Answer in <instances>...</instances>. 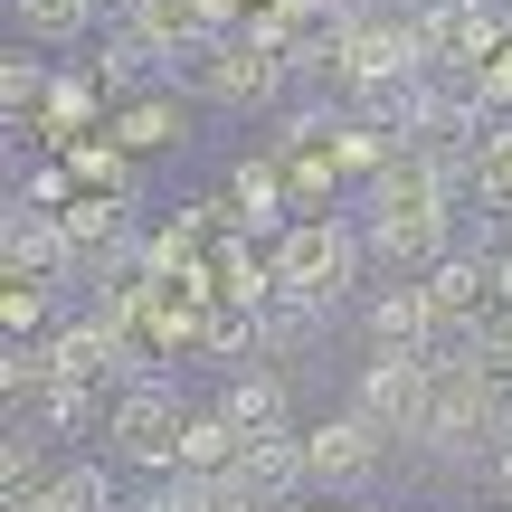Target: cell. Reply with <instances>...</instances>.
<instances>
[{"instance_id": "6da1fadb", "label": "cell", "mask_w": 512, "mask_h": 512, "mask_svg": "<svg viewBox=\"0 0 512 512\" xmlns=\"http://www.w3.org/2000/svg\"><path fill=\"white\" fill-rule=\"evenodd\" d=\"M456 200H465V190L446 181L427 152L399 143V162L370 181V228H361L370 256H389L399 275H427L437 256H456Z\"/></svg>"}, {"instance_id": "7a4b0ae2", "label": "cell", "mask_w": 512, "mask_h": 512, "mask_svg": "<svg viewBox=\"0 0 512 512\" xmlns=\"http://www.w3.org/2000/svg\"><path fill=\"white\" fill-rule=\"evenodd\" d=\"M190 67V95H209V105H275V95L294 86V57L285 48H266V38H247V29H228V38H209L200 57H181Z\"/></svg>"}, {"instance_id": "3957f363", "label": "cell", "mask_w": 512, "mask_h": 512, "mask_svg": "<svg viewBox=\"0 0 512 512\" xmlns=\"http://www.w3.org/2000/svg\"><path fill=\"white\" fill-rule=\"evenodd\" d=\"M361 247L370 238H351V228H332V219H294V228H275V275L332 304V294L361 275Z\"/></svg>"}, {"instance_id": "277c9868", "label": "cell", "mask_w": 512, "mask_h": 512, "mask_svg": "<svg viewBox=\"0 0 512 512\" xmlns=\"http://www.w3.org/2000/svg\"><path fill=\"white\" fill-rule=\"evenodd\" d=\"M427 380H437L427 351H370L361 380H351V408H370L389 437H418L427 427Z\"/></svg>"}, {"instance_id": "5b68a950", "label": "cell", "mask_w": 512, "mask_h": 512, "mask_svg": "<svg viewBox=\"0 0 512 512\" xmlns=\"http://www.w3.org/2000/svg\"><path fill=\"white\" fill-rule=\"evenodd\" d=\"M503 19L494 0H427L418 10V38H427V67H456V76H475L484 57L503 48Z\"/></svg>"}, {"instance_id": "8992f818", "label": "cell", "mask_w": 512, "mask_h": 512, "mask_svg": "<svg viewBox=\"0 0 512 512\" xmlns=\"http://www.w3.org/2000/svg\"><path fill=\"white\" fill-rule=\"evenodd\" d=\"M105 437H114V456H124V465H181L190 418L171 408V389H124L114 418H105Z\"/></svg>"}, {"instance_id": "52a82bcc", "label": "cell", "mask_w": 512, "mask_h": 512, "mask_svg": "<svg viewBox=\"0 0 512 512\" xmlns=\"http://www.w3.org/2000/svg\"><path fill=\"white\" fill-rule=\"evenodd\" d=\"M380 446H389V427L370 418V408H342V418H323V427L304 437L313 484H370V475H380Z\"/></svg>"}, {"instance_id": "ba28073f", "label": "cell", "mask_w": 512, "mask_h": 512, "mask_svg": "<svg viewBox=\"0 0 512 512\" xmlns=\"http://www.w3.org/2000/svg\"><path fill=\"white\" fill-rule=\"evenodd\" d=\"M48 361H57V380L105 389V380H124V370H133V342H124V323H67L48 342Z\"/></svg>"}, {"instance_id": "9c48e42d", "label": "cell", "mask_w": 512, "mask_h": 512, "mask_svg": "<svg viewBox=\"0 0 512 512\" xmlns=\"http://www.w3.org/2000/svg\"><path fill=\"white\" fill-rule=\"evenodd\" d=\"M0 256H10V275H67L76 266V238H67V219L57 209H10V228H0Z\"/></svg>"}, {"instance_id": "30bf717a", "label": "cell", "mask_w": 512, "mask_h": 512, "mask_svg": "<svg viewBox=\"0 0 512 512\" xmlns=\"http://www.w3.org/2000/svg\"><path fill=\"white\" fill-rule=\"evenodd\" d=\"M427 304H437V323H456V332L484 323V304H494V256H484V247L475 256H465V247L437 256V266H427Z\"/></svg>"}, {"instance_id": "8fae6325", "label": "cell", "mask_w": 512, "mask_h": 512, "mask_svg": "<svg viewBox=\"0 0 512 512\" xmlns=\"http://www.w3.org/2000/svg\"><path fill=\"white\" fill-rule=\"evenodd\" d=\"M370 342H380V351H427V342H437L427 275H399V285H380V294H370Z\"/></svg>"}, {"instance_id": "7c38bea8", "label": "cell", "mask_w": 512, "mask_h": 512, "mask_svg": "<svg viewBox=\"0 0 512 512\" xmlns=\"http://www.w3.org/2000/svg\"><path fill=\"white\" fill-rule=\"evenodd\" d=\"M304 475H313V456H304V437H285V427H275V437H247V456H238V484L256 503H285Z\"/></svg>"}, {"instance_id": "4fadbf2b", "label": "cell", "mask_w": 512, "mask_h": 512, "mask_svg": "<svg viewBox=\"0 0 512 512\" xmlns=\"http://www.w3.org/2000/svg\"><path fill=\"white\" fill-rule=\"evenodd\" d=\"M114 143L124 152H181L190 143V105L181 95H133V105H114Z\"/></svg>"}, {"instance_id": "5bb4252c", "label": "cell", "mask_w": 512, "mask_h": 512, "mask_svg": "<svg viewBox=\"0 0 512 512\" xmlns=\"http://www.w3.org/2000/svg\"><path fill=\"white\" fill-rule=\"evenodd\" d=\"M323 294H304V285H285V275H275V294H266V304H256V342H266V351H304L313 342V332H323Z\"/></svg>"}, {"instance_id": "9a60e30c", "label": "cell", "mask_w": 512, "mask_h": 512, "mask_svg": "<svg viewBox=\"0 0 512 512\" xmlns=\"http://www.w3.org/2000/svg\"><path fill=\"white\" fill-rule=\"evenodd\" d=\"M238 456H247V427L228 408H200L181 437V475H238Z\"/></svg>"}, {"instance_id": "2e32d148", "label": "cell", "mask_w": 512, "mask_h": 512, "mask_svg": "<svg viewBox=\"0 0 512 512\" xmlns=\"http://www.w3.org/2000/svg\"><path fill=\"white\" fill-rule=\"evenodd\" d=\"M95 10H105V0H10V19H19L29 48H76V38L95 29Z\"/></svg>"}, {"instance_id": "e0dca14e", "label": "cell", "mask_w": 512, "mask_h": 512, "mask_svg": "<svg viewBox=\"0 0 512 512\" xmlns=\"http://www.w3.org/2000/svg\"><path fill=\"white\" fill-rule=\"evenodd\" d=\"M228 219H247V228H275L285 219V200H294V181H285V162H238L228 171Z\"/></svg>"}, {"instance_id": "ac0fdd59", "label": "cell", "mask_w": 512, "mask_h": 512, "mask_svg": "<svg viewBox=\"0 0 512 512\" xmlns=\"http://www.w3.org/2000/svg\"><path fill=\"white\" fill-rule=\"evenodd\" d=\"M57 219H67L76 256H105V247H124V190H86V200H67Z\"/></svg>"}, {"instance_id": "d6986e66", "label": "cell", "mask_w": 512, "mask_h": 512, "mask_svg": "<svg viewBox=\"0 0 512 512\" xmlns=\"http://www.w3.org/2000/svg\"><path fill=\"white\" fill-rule=\"evenodd\" d=\"M219 408H228V418L247 427V437H275V427H285V389H275L266 370H238V380H228V399H219Z\"/></svg>"}, {"instance_id": "ffe728a7", "label": "cell", "mask_w": 512, "mask_h": 512, "mask_svg": "<svg viewBox=\"0 0 512 512\" xmlns=\"http://www.w3.org/2000/svg\"><path fill=\"white\" fill-rule=\"evenodd\" d=\"M38 105H48V67H38L29 48H10L0 57V114H10V124H38Z\"/></svg>"}, {"instance_id": "44dd1931", "label": "cell", "mask_w": 512, "mask_h": 512, "mask_svg": "<svg viewBox=\"0 0 512 512\" xmlns=\"http://www.w3.org/2000/svg\"><path fill=\"white\" fill-rule=\"evenodd\" d=\"M38 503L48 512H114V484H105V465H76V475L38 484Z\"/></svg>"}, {"instance_id": "7402d4cb", "label": "cell", "mask_w": 512, "mask_h": 512, "mask_svg": "<svg viewBox=\"0 0 512 512\" xmlns=\"http://www.w3.org/2000/svg\"><path fill=\"white\" fill-rule=\"evenodd\" d=\"M67 171L86 190H124V143H114V133H95V143L76 133V143H67Z\"/></svg>"}, {"instance_id": "603a6c76", "label": "cell", "mask_w": 512, "mask_h": 512, "mask_svg": "<svg viewBox=\"0 0 512 512\" xmlns=\"http://www.w3.org/2000/svg\"><path fill=\"white\" fill-rule=\"evenodd\" d=\"M38 313H48V275H10V285H0V332H38Z\"/></svg>"}, {"instance_id": "cb8c5ba5", "label": "cell", "mask_w": 512, "mask_h": 512, "mask_svg": "<svg viewBox=\"0 0 512 512\" xmlns=\"http://www.w3.org/2000/svg\"><path fill=\"white\" fill-rule=\"evenodd\" d=\"M475 190H484L494 209H512V114L494 124V143H484V171H475Z\"/></svg>"}, {"instance_id": "d4e9b609", "label": "cell", "mask_w": 512, "mask_h": 512, "mask_svg": "<svg viewBox=\"0 0 512 512\" xmlns=\"http://www.w3.org/2000/svg\"><path fill=\"white\" fill-rule=\"evenodd\" d=\"M38 418L48 427H86V380H48L38 389Z\"/></svg>"}, {"instance_id": "484cf974", "label": "cell", "mask_w": 512, "mask_h": 512, "mask_svg": "<svg viewBox=\"0 0 512 512\" xmlns=\"http://www.w3.org/2000/svg\"><path fill=\"white\" fill-rule=\"evenodd\" d=\"M465 86H475V95H484V105H494V114L512 105V38H503V48H494V57H484V67H475V76H465Z\"/></svg>"}, {"instance_id": "4316f807", "label": "cell", "mask_w": 512, "mask_h": 512, "mask_svg": "<svg viewBox=\"0 0 512 512\" xmlns=\"http://www.w3.org/2000/svg\"><path fill=\"white\" fill-rule=\"evenodd\" d=\"M29 475H38V437H29V427H10V446H0V484L19 494Z\"/></svg>"}, {"instance_id": "83f0119b", "label": "cell", "mask_w": 512, "mask_h": 512, "mask_svg": "<svg viewBox=\"0 0 512 512\" xmlns=\"http://www.w3.org/2000/svg\"><path fill=\"white\" fill-rule=\"evenodd\" d=\"M494 446H512V370H494Z\"/></svg>"}, {"instance_id": "f1b7e54d", "label": "cell", "mask_w": 512, "mask_h": 512, "mask_svg": "<svg viewBox=\"0 0 512 512\" xmlns=\"http://www.w3.org/2000/svg\"><path fill=\"white\" fill-rule=\"evenodd\" d=\"M494 494L512 503V446H494Z\"/></svg>"}]
</instances>
